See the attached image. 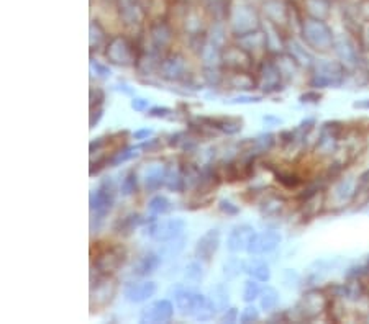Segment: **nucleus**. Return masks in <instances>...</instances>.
<instances>
[{
	"label": "nucleus",
	"mask_w": 369,
	"mask_h": 324,
	"mask_svg": "<svg viewBox=\"0 0 369 324\" xmlns=\"http://www.w3.org/2000/svg\"><path fill=\"white\" fill-rule=\"evenodd\" d=\"M348 79V69L341 61L318 59L309 67V87L315 90L338 89Z\"/></svg>",
	"instance_id": "1"
},
{
	"label": "nucleus",
	"mask_w": 369,
	"mask_h": 324,
	"mask_svg": "<svg viewBox=\"0 0 369 324\" xmlns=\"http://www.w3.org/2000/svg\"><path fill=\"white\" fill-rule=\"evenodd\" d=\"M143 36L136 33L135 38H130L126 35H115L108 41L104 56L108 61V64L117 67H135L136 59L141 49H143Z\"/></svg>",
	"instance_id": "2"
},
{
	"label": "nucleus",
	"mask_w": 369,
	"mask_h": 324,
	"mask_svg": "<svg viewBox=\"0 0 369 324\" xmlns=\"http://www.w3.org/2000/svg\"><path fill=\"white\" fill-rule=\"evenodd\" d=\"M299 35L302 38L304 46H307V49H311L313 53L327 54L334 51L335 35L330 25L327 24V20L304 15Z\"/></svg>",
	"instance_id": "3"
},
{
	"label": "nucleus",
	"mask_w": 369,
	"mask_h": 324,
	"mask_svg": "<svg viewBox=\"0 0 369 324\" xmlns=\"http://www.w3.org/2000/svg\"><path fill=\"white\" fill-rule=\"evenodd\" d=\"M227 24H229L230 33L236 40L261 30V17H259L256 7H253L248 0H231Z\"/></svg>",
	"instance_id": "4"
},
{
	"label": "nucleus",
	"mask_w": 369,
	"mask_h": 324,
	"mask_svg": "<svg viewBox=\"0 0 369 324\" xmlns=\"http://www.w3.org/2000/svg\"><path fill=\"white\" fill-rule=\"evenodd\" d=\"M92 249H95V254L92 253V272L95 273L113 275L129 259V253L122 244L94 243Z\"/></svg>",
	"instance_id": "5"
},
{
	"label": "nucleus",
	"mask_w": 369,
	"mask_h": 324,
	"mask_svg": "<svg viewBox=\"0 0 369 324\" xmlns=\"http://www.w3.org/2000/svg\"><path fill=\"white\" fill-rule=\"evenodd\" d=\"M117 198V187L112 177H106L100 180L99 187L92 190L89 198V210H90V225L94 223H102L110 214L115 205Z\"/></svg>",
	"instance_id": "6"
},
{
	"label": "nucleus",
	"mask_w": 369,
	"mask_h": 324,
	"mask_svg": "<svg viewBox=\"0 0 369 324\" xmlns=\"http://www.w3.org/2000/svg\"><path fill=\"white\" fill-rule=\"evenodd\" d=\"M258 85L263 95H272L281 92L286 85L284 74H282L279 64L276 61L274 53L266 54L256 66Z\"/></svg>",
	"instance_id": "7"
},
{
	"label": "nucleus",
	"mask_w": 369,
	"mask_h": 324,
	"mask_svg": "<svg viewBox=\"0 0 369 324\" xmlns=\"http://www.w3.org/2000/svg\"><path fill=\"white\" fill-rule=\"evenodd\" d=\"M118 291V282L113 275L104 273H90V309L100 312L106 309L115 300Z\"/></svg>",
	"instance_id": "8"
},
{
	"label": "nucleus",
	"mask_w": 369,
	"mask_h": 324,
	"mask_svg": "<svg viewBox=\"0 0 369 324\" xmlns=\"http://www.w3.org/2000/svg\"><path fill=\"white\" fill-rule=\"evenodd\" d=\"M158 77L166 82H171V84L181 85L182 82L188 80L190 77L188 58H186L181 51H174V49H171L170 53H166L163 56Z\"/></svg>",
	"instance_id": "9"
},
{
	"label": "nucleus",
	"mask_w": 369,
	"mask_h": 324,
	"mask_svg": "<svg viewBox=\"0 0 369 324\" xmlns=\"http://www.w3.org/2000/svg\"><path fill=\"white\" fill-rule=\"evenodd\" d=\"M346 133V125L341 121H325L320 126V135L315 146H313V153L318 157H331L338 151L340 141L343 139Z\"/></svg>",
	"instance_id": "10"
},
{
	"label": "nucleus",
	"mask_w": 369,
	"mask_h": 324,
	"mask_svg": "<svg viewBox=\"0 0 369 324\" xmlns=\"http://www.w3.org/2000/svg\"><path fill=\"white\" fill-rule=\"evenodd\" d=\"M328 298H330V295L325 290H307L300 296V300L294 308L295 313H297V318L302 319V321H312V319L318 318L322 313L327 312Z\"/></svg>",
	"instance_id": "11"
},
{
	"label": "nucleus",
	"mask_w": 369,
	"mask_h": 324,
	"mask_svg": "<svg viewBox=\"0 0 369 324\" xmlns=\"http://www.w3.org/2000/svg\"><path fill=\"white\" fill-rule=\"evenodd\" d=\"M222 66L225 72H249L256 71V58L241 48L238 43L227 44L222 53Z\"/></svg>",
	"instance_id": "12"
},
{
	"label": "nucleus",
	"mask_w": 369,
	"mask_h": 324,
	"mask_svg": "<svg viewBox=\"0 0 369 324\" xmlns=\"http://www.w3.org/2000/svg\"><path fill=\"white\" fill-rule=\"evenodd\" d=\"M172 291H174L176 309L179 312L181 316L184 318L197 316L199 312L204 308V305L207 303L208 300V296L199 293V291L184 285H177L176 289H172Z\"/></svg>",
	"instance_id": "13"
},
{
	"label": "nucleus",
	"mask_w": 369,
	"mask_h": 324,
	"mask_svg": "<svg viewBox=\"0 0 369 324\" xmlns=\"http://www.w3.org/2000/svg\"><path fill=\"white\" fill-rule=\"evenodd\" d=\"M148 46L159 54H166L172 49L176 31L167 20L149 22L148 24Z\"/></svg>",
	"instance_id": "14"
},
{
	"label": "nucleus",
	"mask_w": 369,
	"mask_h": 324,
	"mask_svg": "<svg viewBox=\"0 0 369 324\" xmlns=\"http://www.w3.org/2000/svg\"><path fill=\"white\" fill-rule=\"evenodd\" d=\"M186 226L188 223L182 218H167V220H151L148 228H147V235L154 243H166V241L176 239L184 235Z\"/></svg>",
	"instance_id": "15"
},
{
	"label": "nucleus",
	"mask_w": 369,
	"mask_h": 324,
	"mask_svg": "<svg viewBox=\"0 0 369 324\" xmlns=\"http://www.w3.org/2000/svg\"><path fill=\"white\" fill-rule=\"evenodd\" d=\"M361 44L353 38L352 35H341L335 36L334 51L338 56V61H341L346 66V69H353L354 66H358L363 61L361 56Z\"/></svg>",
	"instance_id": "16"
},
{
	"label": "nucleus",
	"mask_w": 369,
	"mask_h": 324,
	"mask_svg": "<svg viewBox=\"0 0 369 324\" xmlns=\"http://www.w3.org/2000/svg\"><path fill=\"white\" fill-rule=\"evenodd\" d=\"M176 305L171 300L161 298L156 301H151L147 307L140 312V323L143 324H161L170 323L174 318Z\"/></svg>",
	"instance_id": "17"
},
{
	"label": "nucleus",
	"mask_w": 369,
	"mask_h": 324,
	"mask_svg": "<svg viewBox=\"0 0 369 324\" xmlns=\"http://www.w3.org/2000/svg\"><path fill=\"white\" fill-rule=\"evenodd\" d=\"M222 244V232L218 228H212V230L205 231L202 236L199 237L197 244H195L194 255L195 259H199L200 262L211 264L212 259L215 257Z\"/></svg>",
	"instance_id": "18"
},
{
	"label": "nucleus",
	"mask_w": 369,
	"mask_h": 324,
	"mask_svg": "<svg viewBox=\"0 0 369 324\" xmlns=\"http://www.w3.org/2000/svg\"><path fill=\"white\" fill-rule=\"evenodd\" d=\"M254 236H256V230H254L252 225H248V223L236 225L231 228L229 237H227V249H229L231 254L246 253Z\"/></svg>",
	"instance_id": "19"
},
{
	"label": "nucleus",
	"mask_w": 369,
	"mask_h": 324,
	"mask_svg": "<svg viewBox=\"0 0 369 324\" xmlns=\"http://www.w3.org/2000/svg\"><path fill=\"white\" fill-rule=\"evenodd\" d=\"M195 121L227 136H235L243 130V120L236 117H197Z\"/></svg>",
	"instance_id": "20"
},
{
	"label": "nucleus",
	"mask_w": 369,
	"mask_h": 324,
	"mask_svg": "<svg viewBox=\"0 0 369 324\" xmlns=\"http://www.w3.org/2000/svg\"><path fill=\"white\" fill-rule=\"evenodd\" d=\"M158 291V285L153 280H140V282H129L123 287V298L129 303L138 305L145 301L151 300Z\"/></svg>",
	"instance_id": "21"
},
{
	"label": "nucleus",
	"mask_w": 369,
	"mask_h": 324,
	"mask_svg": "<svg viewBox=\"0 0 369 324\" xmlns=\"http://www.w3.org/2000/svg\"><path fill=\"white\" fill-rule=\"evenodd\" d=\"M282 237H281V232L276 231V230H268V231H263V232H256V236L253 237L252 244H249V248L246 253L249 255H264V254H271L272 250H276L279 248Z\"/></svg>",
	"instance_id": "22"
},
{
	"label": "nucleus",
	"mask_w": 369,
	"mask_h": 324,
	"mask_svg": "<svg viewBox=\"0 0 369 324\" xmlns=\"http://www.w3.org/2000/svg\"><path fill=\"white\" fill-rule=\"evenodd\" d=\"M161 61H163V54L156 53L149 46H143L135 64L136 74H138L140 77H148L147 82H149L151 77L158 76Z\"/></svg>",
	"instance_id": "23"
},
{
	"label": "nucleus",
	"mask_w": 369,
	"mask_h": 324,
	"mask_svg": "<svg viewBox=\"0 0 369 324\" xmlns=\"http://www.w3.org/2000/svg\"><path fill=\"white\" fill-rule=\"evenodd\" d=\"M223 87L229 90H236V92H241V94L253 92V90H256L259 87L256 71L227 72Z\"/></svg>",
	"instance_id": "24"
},
{
	"label": "nucleus",
	"mask_w": 369,
	"mask_h": 324,
	"mask_svg": "<svg viewBox=\"0 0 369 324\" xmlns=\"http://www.w3.org/2000/svg\"><path fill=\"white\" fill-rule=\"evenodd\" d=\"M223 182V177L220 174V169L215 164H207V166L200 167V177L195 187V194L204 197V195H211L215 191Z\"/></svg>",
	"instance_id": "25"
},
{
	"label": "nucleus",
	"mask_w": 369,
	"mask_h": 324,
	"mask_svg": "<svg viewBox=\"0 0 369 324\" xmlns=\"http://www.w3.org/2000/svg\"><path fill=\"white\" fill-rule=\"evenodd\" d=\"M161 264L163 257L159 255L158 250H145L135 259L133 266H131V275L140 278L149 277L161 267Z\"/></svg>",
	"instance_id": "26"
},
{
	"label": "nucleus",
	"mask_w": 369,
	"mask_h": 324,
	"mask_svg": "<svg viewBox=\"0 0 369 324\" xmlns=\"http://www.w3.org/2000/svg\"><path fill=\"white\" fill-rule=\"evenodd\" d=\"M235 43H238L241 48H245L246 51L252 53L254 58L259 56H266L270 54V38H268V33H264L263 30H256L253 33H248L241 38H236Z\"/></svg>",
	"instance_id": "27"
},
{
	"label": "nucleus",
	"mask_w": 369,
	"mask_h": 324,
	"mask_svg": "<svg viewBox=\"0 0 369 324\" xmlns=\"http://www.w3.org/2000/svg\"><path fill=\"white\" fill-rule=\"evenodd\" d=\"M258 208L261 216L268 220L281 218L287 210V200L279 194H263L258 202Z\"/></svg>",
	"instance_id": "28"
},
{
	"label": "nucleus",
	"mask_w": 369,
	"mask_h": 324,
	"mask_svg": "<svg viewBox=\"0 0 369 324\" xmlns=\"http://www.w3.org/2000/svg\"><path fill=\"white\" fill-rule=\"evenodd\" d=\"M141 13H143L145 20L148 22H158V20H167L171 13V0H136Z\"/></svg>",
	"instance_id": "29"
},
{
	"label": "nucleus",
	"mask_w": 369,
	"mask_h": 324,
	"mask_svg": "<svg viewBox=\"0 0 369 324\" xmlns=\"http://www.w3.org/2000/svg\"><path fill=\"white\" fill-rule=\"evenodd\" d=\"M167 166L166 164H151L143 176V187L148 194H156L166 185Z\"/></svg>",
	"instance_id": "30"
},
{
	"label": "nucleus",
	"mask_w": 369,
	"mask_h": 324,
	"mask_svg": "<svg viewBox=\"0 0 369 324\" xmlns=\"http://www.w3.org/2000/svg\"><path fill=\"white\" fill-rule=\"evenodd\" d=\"M141 225H145V218L140 213L130 212L113 223V232L122 237H129L138 230Z\"/></svg>",
	"instance_id": "31"
},
{
	"label": "nucleus",
	"mask_w": 369,
	"mask_h": 324,
	"mask_svg": "<svg viewBox=\"0 0 369 324\" xmlns=\"http://www.w3.org/2000/svg\"><path fill=\"white\" fill-rule=\"evenodd\" d=\"M112 36H108L107 30L104 28L102 24L99 20H92L89 25V46L90 53H104L106 51L108 41H110Z\"/></svg>",
	"instance_id": "32"
},
{
	"label": "nucleus",
	"mask_w": 369,
	"mask_h": 324,
	"mask_svg": "<svg viewBox=\"0 0 369 324\" xmlns=\"http://www.w3.org/2000/svg\"><path fill=\"white\" fill-rule=\"evenodd\" d=\"M354 189H356V182L353 180V177L348 176H341L340 179L335 180L334 185V198L338 202L340 205L345 203H352L353 197H354Z\"/></svg>",
	"instance_id": "33"
},
{
	"label": "nucleus",
	"mask_w": 369,
	"mask_h": 324,
	"mask_svg": "<svg viewBox=\"0 0 369 324\" xmlns=\"http://www.w3.org/2000/svg\"><path fill=\"white\" fill-rule=\"evenodd\" d=\"M272 176H274L277 184L287 190H295L304 184L302 174H299L297 171H293V169L274 167L272 169Z\"/></svg>",
	"instance_id": "34"
},
{
	"label": "nucleus",
	"mask_w": 369,
	"mask_h": 324,
	"mask_svg": "<svg viewBox=\"0 0 369 324\" xmlns=\"http://www.w3.org/2000/svg\"><path fill=\"white\" fill-rule=\"evenodd\" d=\"M245 273L249 278H254V280L261 282V284H268L271 280V267L270 264H266V261H261V259H249V261L245 262Z\"/></svg>",
	"instance_id": "35"
},
{
	"label": "nucleus",
	"mask_w": 369,
	"mask_h": 324,
	"mask_svg": "<svg viewBox=\"0 0 369 324\" xmlns=\"http://www.w3.org/2000/svg\"><path fill=\"white\" fill-rule=\"evenodd\" d=\"M164 189L174 191V194H186V180H184V169H182V162H176L167 166V177Z\"/></svg>",
	"instance_id": "36"
},
{
	"label": "nucleus",
	"mask_w": 369,
	"mask_h": 324,
	"mask_svg": "<svg viewBox=\"0 0 369 324\" xmlns=\"http://www.w3.org/2000/svg\"><path fill=\"white\" fill-rule=\"evenodd\" d=\"M304 15L327 20L331 13V0H304Z\"/></svg>",
	"instance_id": "37"
},
{
	"label": "nucleus",
	"mask_w": 369,
	"mask_h": 324,
	"mask_svg": "<svg viewBox=\"0 0 369 324\" xmlns=\"http://www.w3.org/2000/svg\"><path fill=\"white\" fill-rule=\"evenodd\" d=\"M141 154V148L138 146H123V148L113 151L110 154V161H108V167H117L122 164L130 162L136 159Z\"/></svg>",
	"instance_id": "38"
},
{
	"label": "nucleus",
	"mask_w": 369,
	"mask_h": 324,
	"mask_svg": "<svg viewBox=\"0 0 369 324\" xmlns=\"http://www.w3.org/2000/svg\"><path fill=\"white\" fill-rule=\"evenodd\" d=\"M369 203V169L359 174L356 179V189H354V197L352 205L356 208H361Z\"/></svg>",
	"instance_id": "39"
},
{
	"label": "nucleus",
	"mask_w": 369,
	"mask_h": 324,
	"mask_svg": "<svg viewBox=\"0 0 369 324\" xmlns=\"http://www.w3.org/2000/svg\"><path fill=\"white\" fill-rule=\"evenodd\" d=\"M227 72L223 67H202V82L211 89L223 87Z\"/></svg>",
	"instance_id": "40"
},
{
	"label": "nucleus",
	"mask_w": 369,
	"mask_h": 324,
	"mask_svg": "<svg viewBox=\"0 0 369 324\" xmlns=\"http://www.w3.org/2000/svg\"><path fill=\"white\" fill-rule=\"evenodd\" d=\"M186 248V237L184 236H179L176 237V239H171V241H166V243H161L159 246L158 253L159 255L164 259H174L179 255L182 250Z\"/></svg>",
	"instance_id": "41"
},
{
	"label": "nucleus",
	"mask_w": 369,
	"mask_h": 324,
	"mask_svg": "<svg viewBox=\"0 0 369 324\" xmlns=\"http://www.w3.org/2000/svg\"><path fill=\"white\" fill-rule=\"evenodd\" d=\"M172 202L164 195H153L148 202V213L151 214V218L164 216V214L171 213Z\"/></svg>",
	"instance_id": "42"
},
{
	"label": "nucleus",
	"mask_w": 369,
	"mask_h": 324,
	"mask_svg": "<svg viewBox=\"0 0 369 324\" xmlns=\"http://www.w3.org/2000/svg\"><path fill=\"white\" fill-rule=\"evenodd\" d=\"M277 305H279V291L274 287H264L261 295H259V308L270 313L274 312Z\"/></svg>",
	"instance_id": "43"
},
{
	"label": "nucleus",
	"mask_w": 369,
	"mask_h": 324,
	"mask_svg": "<svg viewBox=\"0 0 369 324\" xmlns=\"http://www.w3.org/2000/svg\"><path fill=\"white\" fill-rule=\"evenodd\" d=\"M118 191H120L122 197L125 198L133 197V195L138 194V174H136V171L131 169V171H129L125 176H123L120 187H118Z\"/></svg>",
	"instance_id": "44"
},
{
	"label": "nucleus",
	"mask_w": 369,
	"mask_h": 324,
	"mask_svg": "<svg viewBox=\"0 0 369 324\" xmlns=\"http://www.w3.org/2000/svg\"><path fill=\"white\" fill-rule=\"evenodd\" d=\"M205 267H204V262H200L199 259L194 262H189L188 266L184 268V278L186 282H189V284L192 285H199L202 284L204 278H205Z\"/></svg>",
	"instance_id": "45"
},
{
	"label": "nucleus",
	"mask_w": 369,
	"mask_h": 324,
	"mask_svg": "<svg viewBox=\"0 0 369 324\" xmlns=\"http://www.w3.org/2000/svg\"><path fill=\"white\" fill-rule=\"evenodd\" d=\"M261 282L254 280V278H248V280L243 284V290H241V300L245 303H253V301L259 300V295H261Z\"/></svg>",
	"instance_id": "46"
},
{
	"label": "nucleus",
	"mask_w": 369,
	"mask_h": 324,
	"mask_svg": "<svg viewBox=\"0 0 369 324\" xmlns=\"http://www.w3.org/2000/svg\"><path fill=\"white\" fill-rule=\"evenodd\" d=\"M245 272V261H240L238 257H229L222 264V273L227 278H236Z\"/></svg>",
	"instance_id": "47"
},
{
	"label": "nucleus",
	"mask_w": 369,
	"mask_h": 324,
	"mask_svg": "<svg viewBox=\"0 0 369 324\" xmlns=\"http://www.w3.org/2000/svg\"><path fill=\"white\" fill-rule=\"evenodd\" d=\"M261 318V308H256L253 303H246V307L240 313V323L241 324H252L258 323Z\"/></svg>",
	"instance_id": "48"
},
{
	"label": "nucleus",
	"mask_w": 369,
	"mask_h": 324,
	"mask_svg": "<svg viewBox=\"0 0 369 324\" xmlns=\"http://www.w3.org/2000/svg\"><path fill=\"white\" fill-rule=\"evenodd\" d=\"M212 298L218 305V308L225 312L227 307H229V300H230L229 298V290H227L223 285H218L212 290Z\"/></svg>",
	"instance_id": "49"
},
{
	"label": "nucleus",
	"mask_w": 369,
	"mask_h": 324,
	"mask_svg": "<svg viewBox=\"0 0 369 324\" xmlns=\"http://www.w3.org/2000/svg\"><path fill=\"white\" fill-rule=\"evenodd\" d=\"M218 212L222 214H225V216H238L240 214V207L236 203L231 202L229 198H222L218 200Z\"/></svg>",
	"instance_id": "50"
},
{
	"label": "nucleus",
	"mask_w": 369,
	"mask_h": 324,
	"mask_svg": "<svg viewBox=\"0 0 369 324\" xmlns=\"http://www.w3.org/2000/svg\"><path fill=\"white\" fill-rule=\"evenodd\" d=\"M90 71L95 72V76L100 77V79H108V77L112 76L110 67H108L107 64L97 61V59L94 58V54L90 56Z\"/></svg>",
	"instance_id": "51"
},
{
	"label": "nucleus",
	"mask_w": 369,
	"mask_h": 324,
	"mask_svg": "<svg viewBox=\"0 0 369 324\" xmlns=\"http://www.w3.org/2000/svg\"><path fill=\"white\" fill-rule=\"evenodd\" d=\"M147 115L149 118H156V120H167V118H172V115H174V110L170 107H151L148 110Z\"/></svg>",
	"instance_id": "52"
},
{
	"label": "nucleus",
	"mask_w": 369,
	"mask_h": 324,
	"mask_svg": "<svg viewBox=\"0 0 369 324\" xmlns=\"http://www.w3.org/2000/svg\"><path fill=\"white\" fill-rule=\"evenodd\" d=\"M263 100V95H252V94H240L238 97L229 100L230 105H253L259 103Z\"/></svg>",
	"instance_id": "53"
},
{
	"label": "nucleus",
	"mask_w": 369,
	"mask_h": 324,
	"mask_svg": "<svg viewBox=\"0 0 369 324\" xmlns=\"http://www.w3.org/2000/svg\"><path fill=\"white\" fill-rule=\"evenodd\" d=\"M130 107H131V110H135L136 113H145L151 108V103H149L148 99L136 97V95H133L130 100Z\"/></svg>",
	"instance_id": "54"
},
{
	"label": "nucleus",
	"mask_w": 369,
	"mask_h": 324,
	"mask_svg": "<svg viewBox=\"0 0 369 324\" xmlns=\"http://www.w3.org/2000/svg\"><path fill=\"white\" fill-rule=\"evenodd\" d=\"M89 99H90V108L102 107L104 102H106V92H104L100 87H90Z\"/></svg>",
	"instance_id": "55"
},
{
	"label": "nucleus",
	"mask_w": 369,
	"mask_h": 324,
	"mask_svg": "<svg viewBox=\"0 0 369 324\" xmlns=\"http://www.w3.org/2000/svg\"><path fill=\"white\" fill-rule=\"evenodd\" d=\"M299 100H300V103H305V105H317V103H320L322 94L315 89H311V90H307V92H304L302 95H300Z\"/></svg>",
	"instance_id": "56"
},
{
	"label": "nucleus",
	"mask_w": 369,
	"mask_h": 324,
	"mask_svg": "<svg viewBox=\"0 0 369 324\" xmlns=\"http://www.w3.org/2000/svg\"><path fill=\"white\" fill-rule=\"evenodd\" d=\"M140 148L141 151H143V153H158V151H161L163 149V143H161V139H158V138H149L147 141H143V143L140 144Z\"/></svg>",
	"instance_id": "57"
},
{
	"label": "nucleus",
	"mask_w": 369,
	"mask_h": 324,
	"mask_svg": "<svg viewBox=\"0 0 369 324\" xmlns=\"http://www.w3.org/2000/svg\"><path fill=\"white\" fill-rule=\"evenodd\" d=\"M315 125H317L315 118H307V120H304L297 126V131L300 133V136H302V138H307L309 133H311L313 128H315Z\"/></svg>",
	"instance_id": "58"
},
{
	"label": "nucleus",
	"mask_w": 369,
	"mask_h": 324,
	"mask_svg": "<svg viewBox=\"0 0 369 324\" xmlns=\"http://www.w3.org/2000/svg\"><path fill=\"white\" fill-rule=\"evenodd\" d=\"M240 319V313H238V309L236 308H229V309H225V312H223V314L220 318H218V321L220 323H236Z\"/></svg>",
	"instance_id": "59"
},
{
	"label": "nucleus",
	"mask_w": 369,
	"mask_h": 324,
	"mask_svg": "<svg viewBox=\"0 0 369 324\" xmlns=\"http://www.w3.org/2000/svg\"><path fill=\"white\" fill-rule=\"evenodd\" d=\"M104 117V107H92L89 115V128H95Z\"/></svg>",
	"instance_id": "60"
},
{
	"label": "nucleus",
	"mask_w": 369,
	"mask_h": 324,
	"mask_svg": "<svg viewBox=\"0 0 369 324\" xmlns=\"http://www.w3.org/2000/svg\"><path fill=\"white\" fill-rule=\"evenodd\" d=\"M153 136V130L149 128H141V130H136L133 133V139L136 141H147Z\"/></svg>",
	"instance_id": "61"
},
{
	"label": "nucleus",
	"mask_w": 369,
	"mask_h": 324,
	"mask_svg": "<svg viewBox=\"0 0 369 324\" xmlns=\"http://www.w3.org/2000/svg\"><path fill=\"white\" fill-rule=\"evenodd\" d=\"M115 90L125 95H133V89H131L129 84H125V82H118V84L115 85Z\"/></svg>",
	"instance_id": "62"
},
{
	"label": "nucleus",
	"mask_w": 369,
	"mask_h": 324,
	"mask_svg": "<svg viewBox=\"0 0 369 324\" xmlns=\"http://www.w3.org/2000/svg\"><path fill=\"white\" fill-rule=\"evenodd\" d=\"M263 121L266 123L268 126H272V125H281V123H282L281 118H276V117H272V115H266V117H263Z\"/></svg>",
	"instance_id": "63"
},
{
	"label": "nucleus",
	"mask_w": 369,
	"mask_h": 324,
	"mask_svg": "<svg viewBox=\"0 0 369 324\" xmlns=\"http://www.w3.org/2000/svg\"><path fill=\"white\" fill-rule=\"evenodd\" d=\"M353 107L354 108H361V110H369V99L368 100H361V102H354Z\"/></svg>",
	"instance_id": "64"
}]
</instances>
